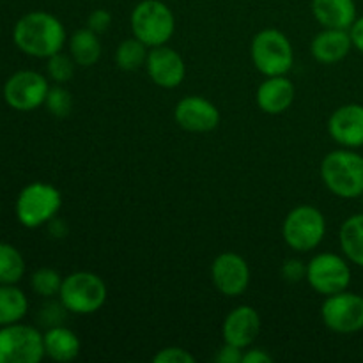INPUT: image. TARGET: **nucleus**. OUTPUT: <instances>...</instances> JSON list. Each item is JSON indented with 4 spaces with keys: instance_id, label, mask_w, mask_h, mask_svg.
<instances>
[{
    "instance_id": "obj_1",
    "label": "nucleus",
    "mask_w": 363,
    "mask_h": 363,
    "mask_svg": "<svg viewBox=\"0 0 363 363\" xmlns=\"http://www.w3.org/2000/svg\"><path fill=\"white\" fill-rule=\"evenodd\" d=\"M66 28L62 21L45 11H32L21 16L13 28V41L25 55L50 59L62 52L66 45Z\"/></svg>"
},
{
    "instance_id": "obj_2",
    "label": "nucleus",
    "mask_w": 363,
    "mask_h": 363,
    "mask_svg": "<svg viewBox=\"0 0 363 363\" xmlns=\"http://www.w3.org/2000/svg\"><path fill=\"white\" fill-rule=\"evenodd\" d=\"M321 179L340 199H360L363 195V156L353 149H337L321 162Z\"/></svg>"
},
{
    "instance_id": "obj_3",
    "label": "nucleus",
    "mask_w": 363,
    "mask_h": 363,
    "mask_svg": "<svg viewBox=\"0 0 363 363\" xmlns=\"http://www.w3.org/2000/svg\"><path fill=\"white\" fill-rule=\"evenodd\" d=\"M176 30V18L170 7L162 0H142L131 11L133 38L147 48L167 45Z\"/></svg>"
},
{
    "instance_id": "obj_4",
    "label": "nucleus",
    "mask_w": 363,
    "mask_h": 363,
    "mask_svg": "<svg viewBox=\"0 0 363 363\" xmlns=\"http://www.w3.org/2000/svg\"><path fill=\"white\" fill-rule=\"evenodd\" d=\"M59 300L71 314H94L106 301V284L92 272H74L64 277Z\"/></svg>"
},
{
    "instance_id": "obj_5",
    "label": "nucleus",
    "mask_w": 363,
    "mask_h": 363,
    "mask_svg": "<svg viewBox=\"0 0 363 363\" xmlns=\"http://www.w3.org/2000/svg\"><path fill=\"white\" fill-rule=\"evenodd\" d=\"M284 241L294 252H311L323 243L326 236V218L315 206L301 204L287 213L282 223Z\"/></svg>"
},
{
    "instance_id": "obj_6",
    "label": "nucleus",
    "mask_w": 363,
    "mask_h": 363,
    "mask_svg": "<svg viewBox=\"0 0 363 363\" xmlns=\"http://www.w3.org/2000/svg\"><path fill=\"white\" fill-rule=\"evenodd\" d=\"M250 57L264 77L287 74L294 64V50L289 38L277 28H264L252 39Z\"/></svg>"
},
{
    "instance_id": "obj_7",
    "label": "nucleus",
    "mask_w": 363,
    "mask_h": 363,
    "mask_svg": "<svg viewBox=\"0 0 363 363\" xmlns=\"http://www.w3.org/2000/svg\"><path fill=\"white\" fill-rule=\"evenodd\" d=\"M62 206V195L53 184L30 183L16 199V218L27 229L52 222Z\"/></svg>"
},
{
    "instance_id": "obj_8",
    "label": "nucleus",
    "mask_w": 363,
    "mask_h": 363,
    "mask_svg": "<svg viewBox=\"0 0 363 363\" xmlns=\"http://www.w3.org/2000/svg\"><path fill=\"white\" fill-rule=\"evenodd\" d=\"M43 333L21 323L0 326V363H38L45 358Z\"/></svg>"
},
{
    "instance_id": "obj_9",
    "label": "nucleus",
    "mask_w": 363,
    "mask_h": 363,
    "mask_svg": "<svg viewBox=\"0 0 363 363\" xmlns=\"http://www.w3.org/2000/svg\"><path fill=\"white\" fill-rule=\"evenodd\" d=\"M308 286L321 296H332V294L342 293L351 284V268L350 262L339 254L333 252H323L314 255L307 262V279Z\"/></svg>"
},
{
    "instance_id": "obj_10",
    "label": "nucleus",
    "mask_w": 363,
    "mask_h": 363,
    "mask_svg": "<svg viewBox=\"0 0 363 363\" xmlns=\"http://www.w3.org/2000/svg\"><path fill=\"white\" fill-rule=\"evenodd\" d=\"M325 326L340 335H351L363 330V296L350 291L326 296L321 305Z\"/></svg>"
},
{
    "instance_id": "obj_11",
    "label": "nucleus",
    "mask_w": 363,
    "mask_h": 363,
    "mask_svg": "<svg viewBox=\"0 0 363 363\" xmlns=\"http://www.w3.org/2000/svg\"><path fill=\"white\" fill-rule=\"evenodd\" d=\"M50 91L48 80L38 71L23 69L11 74L4 85V99L18 112H32L45 105Z\"/></svg>"
},
{
    "instance_id": "obj_12",
    "label": "nucleus",
    "mask_w": 363,
    "mask_h": 363,
    "mask_svg": "<svg viewBox=\"0 0 363 363\" xmlns=\"http://www.w3.org/2000/svg\"><path fill=\"white\" fill-rule=\"evenodd\" d=\"M211 280L223 296L238 298L250 286V266L236 252H223L213 261Z\"/></svg>"
},
{
    "instance_id": "obj_13",
    "label": "nucleus",
    "mask_w": 363,
    "mask_h": 363,
    "mask_svg": "<svg viewBox=\"0 0 363 363\" xmlns=\"http://www.w3.org/2000/svg\"><path fill=\"white\" fill-rule=\"evenodd\" d=\"M145 69L149 78L162 89H176L183 84L186 74V64L179 52L162 45L149 48Z\"/></svg>"
},
{
    "instance_id": "obj_14",
    "label": "nucleus",
    "mask_w": 363,
    "mask_h": 363,
    "mask_svg": "<svg viewBox=\"0 0 363 363\" xmlns=\"http://www.w3.org/2000/svg\"><path fill=\"white\" fill-rule=\"evenodd\" d=\"M174 119L184 131L208 133L220 124V110L215 103L202 96H186L176 105Z\"/></svg>"
},
{
    "instance_id": "obj_15",
    "label": "nucleus",
    "mask_w": 363,
    "mask_h": 363,
    "mask_svg": "<svg viewBox=\"0 0 363 363\" xmlns=\"http://www.w3.org/2000/svg\"><path fill=\"white\" fill-rule=\"evenodd\" d=\"M328 133L340 147H363V105L347 103L339 106L328 119Z\"/></svg>"
},
{
    "instance_id": "obj_16",
    "label": "nucleus",
    "mask_w": 363,
    "mask_h": 363,
    "mask_svg": "<svg viewBox=\"0 0 363 363\" xmlns=\"http://www.w3.org/2000/svg\"><path fill=\"white\" fill-rule=\"evenodd\" d=\"M261 332V318L254 307L241 305L230 311L223 319L222 337L223 342L233 344L240 350H247L257 339Z\"/></svg>"
},
{
    "instance_id": "obj_17",
    "label": "nucleus",
    "mask_w": 363,
    "mask_h": 363,
    "mask_svg": "<svg viewBox=\"0 0 363 363\" xmlns=\"http://www.w3.org/2000/svg\"><path fill=\"white\" fill-rule=\"evenodd\" d=\"M294 98H296V89L286 74L266 77V80L259 85L257 96H255L259 108L269 116H279L286 112L294 103Z\"/></svg>"
},
{
    "instance_id": "obj_18",
    "label": "nucleus",
    "mask_w": 363,
    "mask_h": 363,
    "mask_svg": "<svg viewBox=\"0 0 363 363\" xmlns=\"http://www.w3.org/2000/svg\"><path fill=\"white\" fill-rule=\"evenodd\" d=\"M351 48H353L351 34L350 30H344V28H323L311 43L312 57L326 66L346 59Z\"/></svg>"
},
{
    "instance_id": "obj_19",
    "label": "nucleus",
    "mask_w": 363,
    "mask_h": 363,
    "mask_svg": "<svg viewBox=\"0 0 363 363\" xmlns=\"http://www.w3.org/2000/svg\"><path fill=\"white\" fill-rule=\"evenodd\" d=\"M312 14L323 28L350 30L357 20L354 0H312Z\"/></svg>"
},
{
    "instance_id": "obj_20",
    "label": "nucleus",
    "mask_w": 363,
    "mask_h": 363,
    "mask_svg": "<svg viewBox=\"0 0 363 363\" xmlns=\"http://www.w3.org/2000/svg\"><path fill=\"white\" fill-rule=\"evenodd\" d=\"M45 354L55 362H71L80 354L82 342L73 330L66 326H52L43 333Z\"/></svg>"
},
{
    "instance_id": "obj_21",
    "label": "nucleus",
    "mask_w": 363,
    "mask_h": 363,
    "mask_svg": "<svg viewBox=\"0 0 363 363\" xmlns=\"http://www.w3.org/2000/svg\"><path fill=\"white\" fill-rule=\"evenodd\" d=\"M69 55L77 62V66L91 67L101 57V41L96 32L91 28H78L69 38Z\"/></svg>"
},
{
    "instance_id": "obj_22",
    "label": "nucleus",
    "mask_w": 363,
    "mask_h": 363,
    "mask_svg": "<svg viewBox=\"0 0 363 363\" xmlns=\"http://www.w3.org/2000/svg\"><path fill=\"white\" fill-rule=\"evenodd\" d=\"M339 243L347 261L363 268V213L350 216L340 225Z\"/></svg>"
},
{
    "instance_id": "obj_23",
    "label": "nucleus",
    "mask_w": 363,
    "mask_h": 363,
    "mask_svg": "<svg viewBox=\"0 0 363 363\" xmlns=\"http://www.w3.org/2000/svg\"><path fill=\"white\" fill-rule=\"evenodd\" d=\"M28 300L16 284H0V326L20 323L27 315Z\"/></svg>"
},
{
    "instance_id": "obj_24",
    "label": "nucleus",
    "mask_w": 363,
    "mask_h": 363,
    "mask_svg": "<svg viewBox=\"0 0 363 363\" xmlns=\"http://www.w3.org/2000/svg\"><path fill=\"white\" fill-rule=\"evenodd\" d=\"M147 53V46L142 41H138L137 38L124 39L116 50V64L121 71L131 73V71H137L142 66H145Z\"/></svg>"
},
{
    "instance_id": "obj_25",
    "label": "nucleus",
    "mask_w": 363,
    "mask_h": 363,
    "mask_svg": "<svg viewBox=\"0 0 363 363\" xmlns=\"http://www.w3.org/2000/svg\"><path fill=\"white\" fill-rule=\"evenodd\" d=\"M25 275V259L16 247L0 243V284H18Z\"/></svg>"
},
{
    "instance_id": "obj_26",
    "label": "nucleus",
    "mask_w": 363,
    "mask_h": 363,
    "mask_svg": "<svg viewBox=\"0 0 363 363\" xmlns=\"http://www.w3.org/2000/svg\"><path fill=\"white\" fill-rule=\"evenodd\" d=\"M62 277L59 272L52 268H39L32 273L30 287L38 296L53 298L59 296L60 287H62Z\"/></svg>"
},
{
    "instance_id": "obj_27",
    "label": "nucleus",
    "mask_w": 363,
    "mask_h": 363,
    "mask_svg": "<svg viewBox=\"0 0 363 363\" xmlns=\"http://www.w3.org/2000/svg\"><path fill=\"white\" fill-rule=\"evenodd\" d=\"M45 106L55 117H67L73 110V96L64 85L55 84L46 94Z\"/></svg>"
},
{
    "instance_id": "obj_28",
    "label": "nucleus",
    "mask_w": 363,
    "mask_h": 363,
    "mask_svg": "<svg viewBox=\"0 0 363 363\" xmlns=\"http://www.w3.org/2000/svg\"><path fill=\"white\" fill-rule=\"evenodd\" d=\"M74 66H77V62L73 60V57L59 52L55 53V55L50 57L48 64H46V69H48V77L52 78L55 84L64 85L73 78Z\"/></svg>"
},
{
    "instance_id": "obj_29",
    "label": "nucleus",
    "mask_w": 363,
    "mask_h": 363,
    "mask_svg": "<svg viewBox=\"0 0 363 363\" xmlns=\"http://www.w3.org/2000/svg\"><path fill=\"white\" fill-rule=\"evenodd\" d=\"M156 363H194L195 358L190 351L183 347H165L152 357Z\"/></svg>"
},
{
    "instance_id": "obj_30",
    "label": "nucleus",
    "mask_w": 363,
    "mask_h": 363,
    "mask_svg": "<svg viewBox=\"0 0 363 363\" xmlns=\"http://www.w3.org/2000/svg\"><path fill=\"white\" fill-rule=\"evenodd\" d=\"M282 277L291 284L307 279V264L301 259H287L282 264Z\"/></svg>"
},
{
    "instance_id": "obj_31",
    "label": "nucleus",
    "mask_w": 363,
    "mask_h": 363,
    "mask_svg": "<svg viewBox=\"0 0 363 363\" xmlns=\"http://www.w3.org/2000/svg\"><path fill=\"white\" fill-rule=\"evenodd\" d=\"M64 311H66V308H64V305L60 303V300L59 303H46L45 307H43V311L39 312V323L46 325L48 328H52V326H59L64 319Z\"/></svg>"
},
{
    "instance_id": "obj_32",
    "label": "nucleus",
    "mask_w": 363,
    "mask_h": 363,
    "mask_svg": "<svg viewBox=\"0 0 363 363\" xmlns=\"http://www.w3.org/2000/svg\"><path fill=\"white\" fill-rule=\"evenodd\" d=\"M112 25V13L106 9H94L87 18V28L96 34H105Z\"/></svg>"
},
{
    "instance_id": "obj_33",
    "label": "nucleus",
    "mask_w": 363,
    "mask_h": 363,
    "mask_svg": "<svg viewBox=\"0 0 363 363\" xmlns=\"http://www.w3.org/2000/svg\"><path fill=\"white\" fill-rule=\"evenodd\" d=\"M243 358V350L233 346V344L223 342V346L220 347L218 353H216L215 362L216 363H241Z\"/></svg>"
},
{
    "instance_id": "obj_34",
    "label": "nucleus",
    "mask_w": 363,
    "mask_h": 363,
    "mask_svg": "<svg viewBox=\"0 0 363 363\" xmlns=\"http://www.w3.org/2000/svg\"><path fill=\"white\" fill-rule=\"evenodd\" d=\"M273 357L268 353V351L261 350V347H254V350L243 351V358H241V363H272Z\"/></svg>"
},
{
    "instance_id": "obj_35",
    "label": "nucleus",
    "mask_w": 363,
    "mask_h": 363,
    "mask_svg": "<svg viewBox=\"0 0 363 363\" xmlns=\"http://www.w3.org/2000/svg\"><path fill=\"white\" fill-rule=\"evenodd\" d=\"M350 34L351 41H353V48H357L363 55V16L354 20V23L350 28Z\"/></svg>"
},
{
    "instance_id": "obj_36",
    "label": "nucleus",
    "mask_w": 363,
    "mask_h": 363,
    "mask_svg": "<svg viewBox=\"0 0 363 363\" xmlns=\"http://www.w3.org/2000/svg\"><path fill=\"white\" fill-rule=\"evenodd\" d=\"M50 225V233L53 234V238H62L64 233H66V225L62 223V220L53 218L52 222H48Z\"/></svg>"
},
{
    "instance_id": "obj_37",
    "label": "nucleus",
    "mask_w": 363,
    "mask_h": 363,
    "mask_svg": "<svg viewBox=\"0 0 363 363\" xmlns=\"http://www.w3.org/2000/svg\"><path fill=\"white\" fill-rule=\"evenodd\" d=\"M362 199H363V195H362Z\"/></svg>"
}]
</instances>
